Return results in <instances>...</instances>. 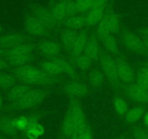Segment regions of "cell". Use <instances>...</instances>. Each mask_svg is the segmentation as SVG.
Returning a JSON list of instances; mask_svg holds the SVG:
<instances>
[{
  "instance_id": "cell-1",
  "label": "cell",
  "mask_w": 148,
  "mask_h": 139,
  "mask_svg": "<svg viewBox=\"0 0 148 139\" xmlns=\"http://www.w3.org/2000/svg\"><path fill=\"white\" fill-rule=\"evenodd\" d=\"M14 75L23 83L29 85H51L57 81L54 77L49 75L41 69L30 65H25L17 67L14 70Z\"/></svg>"
},
{
  "instance_id": "cell-2",
  "label": "cell",
  "mask_w": 148,
  "mask_h": 139,
  "mask_svg": "<svg viewBox=\"0 0 148 139\" xmlns=\"http://www.w3.org/2000/svg\"><path fill=\"white\" fill-rule=\"evenodd\" d=\"M33 46L30 43H22L17 46L7 49L5 55L9 64L16 67L25 65L31 58Z\"/></svg>"
},
{
  "instance_id": "cell-3",
  "label": "cell",
  "mask_w": 148,
  "mask_h": 139,
  "mask_svg": "<svg viewBox=\"0 0 148 139\" xmlns=\"http://www.w3.org/2000/svg\"><path fill=\"white\" fill-rule=\"evenodd\" d=\"M48 94L47 91L41 89H33L26 93L22 98L12 103L13 107L19 109H29L40 104Z\"/></svg>"
},
{
  "instance_id": "cell-4",
  "label": "cell",
  "mask_w": 148,
  "mask_h": 139,
  "mask_svg": "<svg viewBox=\"0 0 148 139\" xmlns=\"http://www.w3.org/2000/svg\"><path fill=\"white\" fill-rule=\"evenodd\" d=\"M121 27L119 18L114 13H110L103 17L99 24L98 25V37L101 38L108 34H115L119 33Z\"/></svg>"
},
{
  "instance_id": "cell-5",
  "label": "cell",
  "mask_w": 148,
  "mask_h": 139,
  "mask_svg": "<svg viewBox=\"0 0 148 139\" xmlns=\"http://www.w3.org/2000/svg\"><path fill=\"white\" fill-rule=\"evenodd\" d=\"M100 62H101L102 71L111 85L114 87L119 86L120 80L117 72L116 61H114L108 55H102L100 57Z\"/></svg>"
},
{
  "instance_id": "cell-6",
  "label": "cell",
  "mask_w": 148,
  "mask_h": 139,
  "mask_svg": "<svg viewBox=\"0 0 148 139\" xmlns=\"http://www.w3.org/2000/svg\"><path fill=\"white\" fill-rule=\"evenodd\" d=\"M121 41L124 46L132 52L145 54L147 51L144 41L132 32H124L121 35Z\"/></svg>"
},
{
  "instance_id": "cell-7",
  "label": "cell",
  "mask_w": 148,
  "mask_h": 139,
  "mask_svg": "<svg viewBox=\"0 0 148 139\" xmlns=\"http://www.w3.org/2000/svg\"><path fill=\"white\" fill-rule=\"evenodd\" d=\"M126 94L129 98L134 102L148 104V90L137 83L130 84L126 89Z\"/></svg>"
},
{
  "instance_id": "cell-8",
  "label": "cell",
  "mask_w": 148,
  "mask_h": 139,
  "mask_svg": "<svg viewBox=\"0 0 148 139\" xmlns=\"http://www.w3.org/2000/svg\"><path fill=\"white\" fill-rule=\"evenodd\" d=\"M25 28L30 34L34 36H43L48 32L49 28L40 20L33 16L28 15L25 20Z\"/></svg>"
},
{
  "instance_id": "cell-9",
  "label": "cell",
  "mask_w": 148,
  "mask_h": 139,
  "mask_svg": "<svg viewBox=\"0 0 148 139\" xmlns=\"http://www.w3.org/2000/svg\"><path fill=\"white\" fill-rule=\"evenodd\" d=\"M33 16L40 20L45 25L49 28H54L59 24L55 17H53L51 11L41 6H35L32 9V14Z\"/></svg>"
},
{
  "instance_id": "cell-10",
  "label": "cell",
  "mask_w": 148,
  "mask_h": 139,
  "mask_svg": "<svg viewBox=\"0 0 148 139\" xmlns=\"http://www.w3.org/2000/svg\"><path fill=\"white\" fill-rule=\"evenodd\" d=\"M63 91L66 94L73 98H80L85 96L88 93L86 84L79 81H71L64 85Z\"/></svg>"
},
{
  "instance_id": "cell-11",
  "label": "cell",
  "mask_w": 148,
  "mask_h": 139,
  "mask_svg": "<svg viewBox=\"0 0 148 139\" xmlns=\"http://www.w3.org/2000/svg\"><path fill=\"white\" fill-rule=\"evenodd\" d=\"M116 62L117 72L121 82L127 84H131L134 79V73L132 68L126 61L119 59Z\"/></svg>"
},
{
  "instance_id": "cell-12",
  "label": "cell",
  "mask_w": 148,
  "mask_h": 139,
  "mask_svg": "<svg viewBox=\"0 0 148 139\" xmlns=\"http://www.w3.org/2000/svg\"><path fill=\"white\" fill-rule=\"evenodd\" d=\"M25 43L24 36L20 33H10L0 36V48L10 49Z\"/></svg>"
},
{
  "instance_id": "cell-13",
  "label": "cell",
  "mask_w": 148,
  "mask_h": 139,
  "mask_svg": "<svg viewBox=\"0 0 148 139\" xmlns=\"http://www.w3.org/2000/svg\"><path fill=\"white\" fill-rule=\"evenodd\" d=\"M84 54L88 56L92 62L98 60L100 59V48L97 38L95 36H90L88 37L86 46L84 50Z\"/></svg>"
},
{
  "instance_id": "cell-14",
  "label": "cell",
  "mask_w": 148,
  "mask_h": 139,
  "mask_svg": "<svg viewBox=\"0 0 148 139\" xmlns=\"http://www.w3.org/2000/svg\"><path fill=\"white\" fill-rule=\"evenodd\" d=\"M32 88L30 85H27V84L23 83L20 84H16L9 90V92L7 94V98L10 102L13 103L22 98L26 93H27Z\"/></svg>"
},
{
  "instance_id": "cell-15",
  "label": "cell",
  "mask_w": 148,
  "mask_h": 139,
  "mask_svg": "<svg viewBox=\"0 0 148 139\" xmlns=\"http://www.w3.org/2000/svg\"><path fill=\"white\" fill-rule=\"evenodd\" d=\"M40 52L49 57H56L61 52V47L57 43L51 41H45L38 44Z\"/></svg>"
},
{
  "instance_id": "cell-16",
  "label": "cell",
  "mask_w": 148,
  "mask_h": 139,
  "mask_svg": "<svg viewBox=\"0 0 148 139\" xmlns=\"http://www.w3.org/2000/svg\"><path fill=\"white\" fill-rule=\"evenodd\" d=\"M88 40V36L85 32H79V35H78L75 43L72 46V49H71L72 57L74 59L83 53Z\"/></svg>"
},
{
  "instance_id": "cell-17",
  "label": "cell",
  "mask_w": 148,
  "mask_h": 139,
  "mask_svg": "<svg viewBox=\"0 0 148 139\" xmlns=\"http://www.w3.org/2000/svg\"><path fill=\"white\" fill-rule=\"evenodd\" d=\"M51 11L56 21L59 23L62 21H65L69 17V13H68L65 0L56 3L55 5L53 6Z\"/></svg>"
},
{
  "instance_id": "cell-18",
  "label": "cell",
  "mask_w": 148,
  "mask_h": 139,
  "mask_svg": "<svg viewBox=\"0 0 148 139\" xmlns=\"http://www.w3.org/2000/svg\"><path fill=\"white\" fill-rule=\"evenodd\" d=\"M78 35H79V32L77 30H72L68 28L64 29L61 33V41L62 42V44L65 48L71 50Z\"/></svg>"
},
{
  "instance_id": "cell-19",
  "label": "cell",
  "mask_w": 148,
  "mask_h": 139,
  "mask_svg": "<svg viewBox=\"0 0 148 139\" xmlns=\"http://www.w3.org/2000/svg\"><path fill=\"white\" fill-rule=\"evenodd\" d=\"M105 10L103 9H92L88 12L85 15V20H86V26L96 25L100 23V22L103 18Z\"/></svg>"
},
{
  "instance_id": "cell-20",
  "label": "cell",
  "mask_w": 148,
  "mask_h": 139,
  "mask_svg": "<svg viewBox=\"0 0 148 139\" xmlns=\"http://www.w3.org/2000/svg\"><path fill=\"white\" fill-rule=\"evenodd\" d=\"M65 25L68 28L75 30H80L86 26L85 16L80 14H76L71 16L65 20Z\"/></svg>"
},
{
  "instance_id": "cell-21",
  "label": "cell",
  "mask_w": 148,
  "mask_h": 139,
  "mask_svg": "<svg viewBox=\"0 0 148 139\" xmlns=\"http://www.w3.org/2000/svg\"><path fill=\"white\" fill-rule=\"evenodd\" d=\"M75 128V125L73 117H72V115L70 111H69V110H67L63 119L62 127H61L62 134L64 136H66V137H71L72 135L73 134Z\"/></svg>"
},
{
  "instance_id": "cell-22",
  "label": "cell",
  "mask_w": 148,
  "mask_h": 139,
  "mask_svg": "<svg viewBox=\"0 0 148 139\" xmlns=\"http://www.w3.org/2000/svg\"><path fill=\"white\" fill-rule=\"evenodd\" d=\"M53 62H54L55 63L57 64L59 67L62 69L63 73L66 74L68 76L71 77V78H74V79H77L79 78V75L77 73V72L75 71V70L74 69L73 67L67 62V61L64 60V59H62L61 58L59 57H53L51 59Z\"/></svg>"
},
{
  "instance_id": "cell-23",
  "label": "cell",
  "mask_w": 148,
  "mask_h": 139,
  "mask_svg": "<svg viewBox=\"0 0 148 139\" xmlns=\"http://www.w3.org/2000/svg\"><path fill=\"white\" fill-rule=\"evenodd\" d=\"M17 80V78L14 75L1 71L0 72V88L3 90H10L16 85Z\"/></svg>"
},
{
  "instance_id": "cell-24",
  "label": "cell",
  "mask_w": 148,
  "mask_h": 139,
  "mask_svg": "<svg viewBox=\"0 0 148 139\" xmlns=\"http://www.w3.org/2000/svg\"><path fill=\"white\" fill-rule=\"evenodd\" d=\"M101 41L103 42V44L104 45V47L106 48L108 52L113 54H116L119 52V47L117 44L116 40L113 34H108L103 37L101 38Z\"/></svg>"
},
{
  "instance_id": "cell-25",
  "label": "cell",
  "mask_w": 148,
  "mask_h": 139,
  "mask_svg": "<svg viewBox=\"0 0 148 139\" xmlns=\"http://www.w3.org/2000/svg\"><path fill=\"white\" fill-rule=\"evenodd\" d=\"M104 78H105V75L103 72L98 69H95L91 71L88 76L90 83L95 88H99L103 85Z\"/></svg>"
},
{
  "instance_id": "cell-26",
  "label": "cell",
  "mask_w": 148,
  "mask_h": 139,
  "mask_svg": "<svg viewBox=\"0 0 148 139\" xmlns=\"http://www.w3.org/2000/svg\"><path fill=\"white\" fill-rule=\"evenodd\" d=\"M40 69L49 75L54 77L55 75H61L63 73L60 67L52 60L44 62L40 65Z\"/></svg>"
},
{
  "instance_id": "cell-27",
  "label": "cell",
  "mask_w": 148,
  "mask_h": 139,
  "mask_svg": "<svg viewBox=\"0 0 148 139\" xmlns=\"http://www.w3.org/2000/svg\"><path fill=\"white\" fill-rule=\"evenodd\" d=\"M145 108L143 107H135L130 109L126 114V120L128 122L134 123L138 121L143 116Z\"/></svg>"
},
{
  "instance_id": "cell-28",
  "label": "cell",
  "mask_w": 148,
  "mask_h": 139,
  "mask_svg": "<svg viewBox=\"0 0 148 139\" xmlns=\"http://www.w3.org/2000/svg\"><path fill=\"white\" fill-rule=\"evenodd\" d=\"M0 129L6 133H13L17 131L14 119L3 118L0 120Z\"/></svg>"
},
{
  "instance_id": "cell-29",
  "label": "cell",
  "mask_w": 148,
  "mask_h": 139,
  "mask_svg": "<svg viewBox=\"0 0 148 139\" xmlns=\"http://www.w3.org/2000/svg\"><path fill=\"white\" fill-rule=\"evenodd\" d=\"M75 62L76 63L77 66L83 71L90 69V67L92 66V62H93L84 53H82V54L79 55L76 58H75Z\"/></svg>"
},
{
  "instance_id": "cell-30",
  "label": "cell",
  "mask_w": 148,
  "mask_h": 139,
  "mask_svg": "<svg viewBox=\"0 0 148 139\" xmlns=\"http://www.w3.org/2000/svg\"><path fill=\"white\" fill-rule=\"evenodd\" d=\"M113 104H114V107L116 111L119 114H120V115L126 114L127 111H128V105H127V103L126 102L125 100H124L121 97H115L114 98V101H113Z\"/></svg>"
},
{
  "instance_id": "cell-31",
  "label": "cell",
  "mask_w": 148,
  "mask_h": 139,
  "mask_svg": "<svg viewBox=\"0 0 148 139\" xmlns=\"http://www.w3.org/2000/svg\"><path fill=\"white\" fill-rule=\"evenodd\" d=\"M95 0H75L78 14L89 12L92 8Z\"/></svg>"
},
{
  "instance_id": "cell-32",
  "label": "cell",
  "mask_w": 148,
  "mask_h": 139,
  "mask_svg": "<svg viewBox=\"0 0 148 139\" xmlns=\"http://www.w3.org/2000/svg\"><path fill=\"white\" fill-rule=\"evenodd\" d=\"M26 132L27 137L30 139H37L39 136L44 133V128L38 123H36Z\"/></svg>"
},
{
  "instance_id": "cell-33",
  "label": "cell",
  "mask_w": 148,
  "mask_h": 139,
  "mask_svg": "<svg viewBox=\"0 0 148 139\" xmlns=\"http://www.w3.org/2000/svg\"><path fill=\"white\" fill-rule=\"evenodd\" d=\"M15 126L17 130H27L29 126V117L22 116L14 119Z\"/></svg>"
},
{
  "instance_id": "cell-34",
  "label": "cell",
  "mask_w": 148,
  "mask_h": 139,
  "mask_svg": "<svg viewBox=\"0 0 148 139\" xmlns=\"http://www.w3.org/2000/svg\"><path fill=\"white\" fill-rule=\"evenodd\" d=\"M136 83L143 88L148 90V77L146 76L144 73L140 72V70L136 75Z\"/></svg>"
},
{
  "instance_id": "cell-35",
  "label": "cell",
  "mask_w": 148,
  "mask_h": 139,
  "mask_svg": "<svg viewBox=\"0 0 148 139\" xmlns=\"http://www.w3.org/2000/svg\"><path fill=\"white\" fill-rule=\"evenodd\" d=\"M110 0H95L92 9H103L105 10ZM91 9V10H92Z\"/></svg>"
},
{
  "instance_id": "cell-36",
  "label": "cell",
  "mask_w": 148,
  "mask_h": 139,
  "mask_svg": "<svg viewBox=\"0 0 148 139\" xmlns=\"http://www.w3.org/2000/svg\"><path fill=\"white\" fill-rule=\"evenodd\" d=\"M9 62L7 59H5L4 58L0 57V72L4 71V70L7 69L9 66Z\"/></svg>"
},
{
  "instance_id": "cell-37",
  "label": "cell",
  "mask_w": 148,
  "mask_h": 139,
  "mask_svg": "<svg viewBox=\"0 0 148 139\" xmlns=\"http://www.w3.org/2000/svg\"><path fill=\"white\" fill-rule=\"evenodd\" d=\"M76 139H92V133H91L90 128L88 127V128L87 129L86 131L84 133V134L82 135L81 137H79V138H76Z\"/></svg>"
},
{
  "instance_id": "cell-38",
  "label": "cell",
  "mask_w": 148,
  "mask_h": 139,
  "mask_svg": "<svg viewBox=\"0 0 148 139\" xmlns=\"http://www.w3.org/2000/svg\"><path fill=\"white\" fill-rule=\"evenodd\" d=\"M139 70L143 72V73H144L146 76L148 77V62H146L143 67H141Z\"/></svg>"
},
{
  "instance_id": "cell-39",
  "label": "cell",
  "mask_w": 148,
  "mask_h": 139,
  "mask_svg": "<svg viewBox=\"0 0 148 139\" xmlns=\"http://www.w3.org/2000/svg\"><path fill=\"white\" fill-rule=\"evenodd\" d=\"M142 33H143V36H144L145 39L148 40V28L143 29V31H142Z\"/></svg>"
},
{
  "instance_id": "cell-40",
  "label": "cell",
  "mask_w": 148,
  "mask_h": 139,
  "mask_svg": "<svg viewBox=\"0 0 148 139\" xmlns=\"http://www.w3.org/2000/svg\"><path fill=\"white\" fill-rule=\"evenodd\" d=\"M143 122L145 125L147 127H148V111L146 112L144 115V118H143Z\"/></svg>"
},
{
  "instance_id": "cell-41",
  "label": "cell",
  "mask_w": 148,
  "mask_h": 139,
  "mask_svg": "<svg viewBox=\"0 0 148 139\" xmlns=\"http://www.w3.org/2000/svg\"><path fill=\"white\" fill-rule=\"evenodd\" d=\"M5 53L6 52L4 51V49H1V48H0V57H2V56L4 54H5Z\"/></svg>"
},
{
  "instance_id": "cell-42",
  "label": "cell",
  "mask_w": 148,
  "mask_h": 139,
  "mask_svg": "<svg viewBox=\"0 0 148 139\" xmlns=\"http://www.w3.org/2000/svg\"><path fill=\"white\" fill-rule=\"evenodd\" d=\"M2 105H3V98L2 97H1V96L0 95V109H1Z\"/></svg>"
},
{
  "instance_id": "cell-43",
  "label": "cell",
  "mask_w": 148,
  "mask_h": 139,
  "mask_svg": "<svg viewBox=\"0 0 148 139\" xmlns=\"http://www.w3.org/2000/svg\"><path fill=\"white\" fill-rule=\"evenodd\" d=\"M144 42H145V44L146 46V49L148 51V40H146V39H144Z\"/></svg>"
},
{
  "instance_id": "cell-44",
  "label": "cell",
  "mask_w": 148,
  "mask_h": 139,
  "mask_svg": "<svg viewBox=\"0 0 148 139\" xmlns=\"http://www.w3.org/2000/svg\"><path fill=\"white\" fill-rule=\"evenodd\" d=\"M1 26H0V33H1Z\"/></svg>"
},
{
  "instance_id": "cell-45",
  "label": "cell",
  "mask_w": 148,
  "mask_h": 139,
  "mask_svg": "<svg viewBox=\"0 0 148 139\" xmlns=\"http://www.w3.org/2000/svg\"><path fill=\"white\" fill-rule=\"evenodd\" d=\"M114 139H122V138H114Z\"/></svg>"
}]
</instances>
